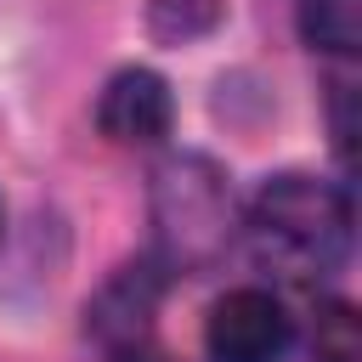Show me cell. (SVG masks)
Returning <instances> with one entry per match:
<instances>
[{"label": "cell", "instance_id": "ba28073f", "mask_svg": "<svg viewBox=\"0 0 362 362\" xmlns=\"http://www.w3.org/2000/svg\"><path fill=\"white\" fill-rule=\"evenodd\" d=\"M113 362H158V356H147V351H119Z\"/></svg>", "mask_w": 362, "mask_h": 362}, {"label": "cell", "instance_id": "277c9868", "mask_svg": "<svg viewBox=\"0 0 362 362\" xmlns=\"http://www.w3.org/2000/svg\"><path fill=\"white\" fill-rule=\"evenodd\" d=\"M164 283H170V272H164L153 255L119 266V272L96 288V300L85 305V328H90L113 356H119V351H147V328H153V317H158Z\"/></svg>", "mask_w": 362, "mask_h": 362}, {"label": "cell", "instance_id": "52a82bcc", "mask_svg": "<svg viewBox=\"0 0 362 362\" xmlns=\"http://www.w3.org/2000/svg\"><path fill=\"white\" fill-rule=\"evenodd\" d=\"M311 362H362V328L351 300H322L311 322Z\"/></svg>", "mask_w": 362, "mask_h": 362}, {"label": "cell", "instance_id": "3957f363", "mask_svg": "<svg viewBox=\"0 0 362 362\" xmlns=\"http://www.w3.org/2000/svg\"><path fill=\"white\" fill-rule=\"evenodd\" d=\"M288 345H294V317L260 283L226 288L209 305V317H204V351H209V362H283Z\"/></svg>", "mask_w": 362, "mask_h": 362}, {"label": "cell", "instance_id": "8992f818", "mask_svg": "<svg viewBox=\"0 0 362 362\" xmlns=\"http://www.w3.org/2000/svg\"><path fill=\"white\" fill-rule=\"evenodd\" d=\"M300 34L311 51L356 57L362 45V0H300Z\"/></svg>", "mask_w": 362, "mask_h": 362}, {"label": "cell", "instance_id": "6da1fadb", "mask_svg": "<svg viewBox=\"0 0 362 362\" xmlns=\"http://www.w3.org/2000/svg\"><path fill=\"white\" fill-rule=\"evenodd\" d=\"M147 221H153V260L164 272H209L238 243V192L232 175L209 153H164L147 175Z\"/></svg>", "mask_w": 362, "mask_h": 362}, {"label": "cell", "instance_id": "5b68a950", "mask_svg": "<svg viewBox=\"0 0 362 362\" xmlns=\"http://www.w3.org/2000/svg\"><path fill=\"white\" fill-rule=\"evenodd\" d=\"M175 124V96L153 68H119L96 96V130L119 147H153Z\"/></svg>", "mask_w": 362, "mask_h": 362}, {"label": "cell", "instance_id": "7a4b0ae2", "mask_svg": "<svg viewBox=\"0 0 362 362\" xmlns=\"http://www.w3.org/2000/svg\"><path fill=\"white\" fill-rule=\"evenodd\" d=\"M243 226L255 232L266 260L288 266L294 277H322L351 255V192L339 181L283 170L260 181Z\"/></svg>", "mask_w": 362, "mask_h": 362}]
</instances>
